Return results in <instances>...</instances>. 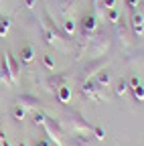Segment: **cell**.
<instances>
[{
  "instance_id": "cell-11",
  "label": "cell",
  "mask_w": 144,
  "mask_h": 146,
  "mask_svg": "<svg viewBox=\"0 0 144 146\" xmlns=\"http://www.w3.org/2000/svg\"><path fill=\"white\" fill-rule=\"evenodd\" d=\"M63 146H92V136H87L83 132H77L75 136H71V140L65 142Z\"/></svg>"
},
{
  "instance_id": "cell-23",
  "label": "cell",
  "mask_w": 144,
  "mask_h": 146,
  "mask_svg": "<svg viewBox=\"0 0 144 146\" xmlns=\"http://www.w3.org/2000/svg\"><path fill=\"white\" fill-rule=\"evenodd\" d=\"M92 134H94V138H98V140H106V136H108L106 128H102V126H94V128H92Z\"/></svg>"
},
{
  "instance_id": "cell-15",
  "label": "cell",
  "mask_w": 144,
  "mask_h": 146,
  "mask_svg": "<svg viewBox=\"0 0 144 146\" xmlns=\"http://www.w3.org/2000/svg\"><path fill=\"white\" fill-rule=\"evenodd\" d=\"M114 29H116L118 39H122V43H124V45H130V35H128V29H126L124 21H118V23L114 25Z\"/></svg>"
},
{
  "instance_id": "cell-33",
  "label": "cell",
  "mask_w": 144,
  "mask_h": 146,
  "mask_svg": "<svg viewBox=\"0 0 144 146\" xmlns=\"http://www.w3.org/2000/svg\"><path fill=\"white\" fill-rule=\"evenodd\" d=\"M19 146H25V144H19Z\"/></svg>"
},
{
  "instance_id": "cell-3",
  "label": "cell",
  "mask_w": 144,
  "mask_h": 146,
  "mask_svg": "<svg viewBox=\"0 0 144 146\" xmlns=\"http://www.w3.org/2000/svg\"><path fill=\"white\" fill-rule=\"evenodd\" d=\"M65 118L69 120V126H71V130H73L75 134H77V132H83V134H85V132H92V128H94L92 124H89V122L77 112V110H67V112H65Z\"/></svg>"
},
{
  "instance_id": "cell-25",
  "label": "cell",
  "mask_w": 144,
  "mask_h": 146,
  "mask_svg": "<svg viewBox=\"0 0 144 146\" xmlns=\"http://www.w3.org/2000/svg\"><path fill=\"white\" fill-rule=\"evenodd\" d=\"M45 120H47V114H45V112H39V110H35V124H37V126H43Z\"/></svg>"
},
{
  "instance_id": "cell-16",
  "label": "cell",
  "mask_w": 144,
  "mask_h": 146,
  "mask_svg": "<svg viewBox=\"0 0 144 146\" xmlns=\"http://www.w3.org/2000/svg\"><path fill=\"white\" fill-rule=\"evenodd\" d=\"M94 81H96L98 85H102V87L110 85V81H112V75H110V71H108V69L104 67L102 71H98L96 75H94Z\"/></svg>"
},
{
  "instance_id": "cell-6",
  "label": "cell",
  "mask_w": 144,
  "mask_h": 146,
  "mask_svg": "<svg viewBox=\"0 0 144 146\" xmlns=\"http://www.w3.org/2000/svg\"><path fill=\"white\" fill-rule=\"evenodd\" d=\"M4 57H6V65H8L10 83H19V79H21V61H16L10 51H4Z\"/></svg>"
},
{
  "instance_id": "cell-28",
  "label": "cell",
  "mask_w": 144,
  "mask_h": 146,
  "mask_svg": "<svg viewBox=\"0 0 144 146\" xmlns=\"http://www.w3.org/2000/svg\"><path fill=\"white\" fill-rule=\"evenodd\" d=\"M140 2H142V0H126V4H128L132 10H134V8H138V4H140Z\"/></svg>"
},
{
  "instance_id": "cell-29",
  "label": "cell",
  "mask_w": 144,
  "mask_h": 146,
  "mask_svg": "<svg viewBox=\"0 0 144 146\" xmlns=\"http://www.w3.org/2000/svg\"><path fill=\"white\" fill-rule=\"evenodd\" d=\"M35 146H49V140L41 138V140H35Z\"/></svg>"
},
{
  "instance_id": "cell-2",
  "label": "cell",
  "mask_w": 144,
  "mask_h": 146,
  "mask_svg": "<svg viewBox=\"0 0 144 146\" xmlns=\"http://www.w3.org/2000/svg\"><path fill=\"white\" fill-rule=\"evenodd\" d=\"M43 36H45V41L49 43V45H53V47H57V45H63V39H61V33H59V29H57V25H53V21H51V16L45 12L43 14Z\"/></svg>"
},
{
  "instance_id": "cell-4",
  "label": "cell",
  "mask_w": 144,
  "mask_h": 146,
  "mask_svg": "<svg viewBox=\"0 0 144 146\" xmlns=\"http://www.w3.org/2000/svg\"><path fill=\"white\" fill-rule=\"evenodd\" d=\"M43 128H45L47 136H49L53 142H57L59 146H63V144H65V134H63V128H61V124H59L55 118H49V116H47V120H45Z\"/></svg>"
},
{
  "instance_id": "cell-21",
  "label": "cell",
  "mask_w": 144,
  "mask_h": 146,
  "mask_svg": "<svg viewBox=\"0 0 144 146\" xmlns=\"http://www.w3.org/2000/svg\"><path fill=\"white\" fill-rule=\"evenodd\" d=\"M63 31H65L67 35L73 36V35L77 33V25H75V21H71V18H65V23H63Z\"/></svg>"
},
{
  "instance_id": "cell-26",
  "label": "cell",
  "mask_w": 144,
  "mask_h": 146,
  "mask_svg": "<svg viewBox=\"0 0 144 146\" xmlns=\"http://www.w3.org/2000/svg\"><path fill=\"white\" fill-rule=\"evenodd\" d=\"M100 4H102L104 10H110V8H116L118 0H100Z\"/></svg>"
},
{
  "instance_id": "cell-12",
  "label": "cell",
  "mask_w": 144,
  "mask_h": 146,
  "mask_svg": "<svg viewBox=\"0 0 144 146\" xmlns=\"http://www.w3.org/2000/svg\"><path fill=\"white\" fill-rule=\"evenodd\" d=\"M130 89H132V96L136 102H144V85L140 83L138 77H132L130 79Z\"/></svg>"
},
{
  "instance_id": "cell-14",
  "label": "cell",
  "mask_w": 144,
  "mask_h": 146,
  "mask_svg": "<svg viewBox=\"0 0 144 146\" xmlns=\"http://www.w3.org/2000/svg\"><path fill=\"white\" fill-rule=\"evenodd\" d=\"M55 6H57L59 14L69 16V12L73 10V6H75V0H55Z\"/></svg>"
},
{
  "instance_id": "cell-5",
  "label": "cell",
  "mask_w": 144,
  "mask_h": 146,
  "mask_svg": "<svg viewBox=\"0 0 144 146\" xmlns=\"http://www.w3.org/2000/svg\"><path fill=\"white\" fill-rule=\"evenodd\" d=\"M81 94L89 100H94V102H104L106 96H102V85H98L94 79H87L83 83V89H81Z\"/></svg>"
},
{
  "instance_id": "cell-10",
  "label": "cell",
  "mask_w": 144,
  "mask_h": 146,
  "mask_svg": "<svg viewBox=\"0 0 144 146\" xmlns=\"http://www.w3.org/2000/svg\"><path fill=\"white\" fill-rule=\"evenodd\" d=\"M16 104H21L25 110H39V106H41V100H39L37 96L25 94V96H21L19 100H16Z\"/></svg>"
},
{
  "instance_id": "cell-19",
  "label": "cell",
  "mask_w": 144,
  "mask_h": 146,
  "mask_svg": "<svg viewBox=\"0 0 144 146\" xmlns=\"http://www.w3.org/2000/svg\"><path fill=\"white\" fill-rule=\"evenodd\" d=\"M10 31V18L6 14H0V39H4Z\"/></svg>"
},
{
  "instance_id": "cell-18",
  "label": "cell",
  "mask_w": 144,
  "mask_h": 146,
  "mask_svg": "<svg viewBox=\"0 0 144 146\" xmlns=\"http://www.w3.org/2000/svg\"><path fill=\"white\" fill-rule=\"evenodd\" d=\"M71 96H73V94H71V89H69L67 85H63V87L57 89V100H59L63 106H67V104L71 102Z\"/></svg>"
},
{
  "instance_id": "cell-22",
  "label": "cell",
  "mask_w": 144,
  "mask_h": 146,
  "mask_svg": "<svg viewBox=\"0 0 144 146\" xmlns=\"http://www.w3.org/2000/svg\"><path fill=\"white\" fill-rule=\"evenodd\" d=\"M106 18H108V23L116 25V23L120 21V12H118V8H110V10H106Z\"/></svg>"
},
{
  "instance_id": "cell-8",
  "label": "cell",
  "mask_w": 144,
  "mask_h": 146,
  "mask_svg": "<svg viewBox=\"0 0 144 146\" xmlns=\"http://www.w3.org/2000/svg\"><path fill=\"white\" fill-rule=\"evenodd\" d=\"M130 29L136 36H142L144 35V12L140 10H132V16H130Z\"/></svg>"
},
{
  "instance_id": "cell-32",
  "label": "cell",
  "mask_w": 144,
  "mask_h": 146,
  "mask_svg": "<svg viewBox=\"0 0 144 146\" xmlns=\"http://www.w3.org/2000/svg\"><path fill=\"white\" fill-rule=\"evenodd\" d=\"M0 146H10V144H8V142H6V140H4V142H2V144H0Z\"/></svg>"
},
{
  "instance_id": "cell-30",
  "label": "cell",
  "mask_w": 144,
  "mask_h": 146,
  "mask_svg": "<svg viewBox=\"0 0 144 146\" xmlns=\"http://www.w3.org/2000/svg\"><path fill=\"white\" fill-rule=\"evenodd\" d=\"M25 4H27V8H35V0H25Z\"/></svg>"
},
{
  "instance_id": "cell-27",
  "label": "cell",
  "mask_w": 144,
  "mask_h": 146,
  "mask_svg": "<svg viewBox=\"0 0 144 146\" xmlns=\"http://www.w3.org/2000/svg\"><path fill=\"white\" fill-rule=\"evenodd\" d=\"M43 65H45L49 71H53V69H55V61H53V57H51V55H45V57H43Z\"/></svg>"
},
{
  "instance_id": "cell-20",
  "label": "cell",
  "mask_w": 144,
  "mask_h": 146,
  "mask_svg": "<svg viewBox=\"0 0 144 146\" xmlns=\"http://www.w3.org/2000/svg\"><path fill=\"white\" fill-rule=\"evenodd\" d=\"M25 116H27V110H25L21 104H16V106L12 108V118H14L16 122H21V120H25Z\"/></svg>"
},
{
  "instance_id": "cell-7",
  "label": "cell",
  "mask_w": 144,
  "mask_h": 146,
  "mask_svg": "<svg viewBox=\"0 0 144 146\" xmlns=\"http://www.w3.org/2000/svg\"><path fill=\"white\" fill-rule=\"evenodd\" d=\"M106 67V57H96V59H89L85 65H83V75L87 79H92L98 71H102Z\"/></svg>"
},
{
  "instance_id": "cell-1",
  "label": "cell",
  "mask_w": 144,
  "mask_h": 146,
  "mask_svg": "<svg viewBox=\"0 0 144 146\" xmlns=\"http://www.w3.org/2000/svg\"><path fill=\"white\" fill-rule=\"evenodd\" d=\"M112 41H110V35H106V31H96L89 39V45H87V51L85 55L89 59H96V57H102V55L110 49Z\"/></svg>"
},
{
  "instance_id": "cell-13",
  "label": "cell",
  "mask_w": 144,
  "mask_h": 146,
  "mask_svg": "<svg viewBox=\"0 0 144 146\" xmlns=\"http://www.w3.org/2000/svg\"><path fill=\"white\" fill-rule=\"evenodd\" d=\"M65 81H67V75H65V73H59V75H57V73H51L49 79H47V83H49L51 89H59V87H63Z\"/></svg>"
},
{
  "instance_id": "cell-31",
  "label": "cell",
  "mask_w": 144,
  "mask_h": 146,
  "mask_svg": "<svg viewBox=\"0 0 144 146\" xmlns=\"http://www.w3.org/2000/svg\"><path fill=\"white\" fill-rule=\"evenodd\" d=\"M6 140V136H4V130H2V126H0V144H2Z\"/></svg>"
},
{
  "instance_id": "cell-17",
  "label": "cell",
  "mask_w": 144,
  "mask_h": 146,
  "mask_svg": "<svg viewBox=\"0 0 144 146\" xmlns=\"http://www.w3.org/2000/svg\"><path fill=\"white\" fill-rule=\"evenodd\" d=\"M19 57H21V63H23V65H29V63L35 59V49H33L31 45H25V47L21 49V55H19Z\"/></svg>"
},
{
  "instance_id": "cell-9",
  "label": "cell",
  "mask_w": 144,
  "mask_h": 146,
  "mask_svg": "<svg viewBox=\"0 0 144 146\" xmlns=\"http://www.w3.org/2000/svg\"><path fill=\"white\" fill-rule=\"evenodd\" d=\"M98 31V16L92 12V14H85L81 18V35L85 36H92L94 33Z\"/></svg>"
},
{
  "instance_id": "cell-24",
  "label": "cell",
  "mask_w": 144,
  "mask_h": 146,
  "mask_svg": "<svg viewBox=\"0 0 144 146\" xmlns=\"http://www.w3.org/2000/svg\"><path fill=\"white\" fill-rule=\"evenodd\" d=\"M126 91H128V81H126V79H120V81L116 83V96H124Z\"/></svg>"
}]
</instances>
